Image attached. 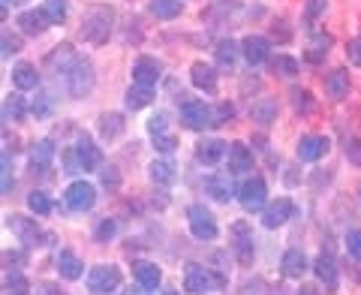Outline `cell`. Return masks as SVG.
<instances>
[{"label":"cell","mask_w":361,"mask_h":295,"mask_svg":"<svg viewBox=\"0 0 361 295\" xmlns=\"http://www.w3.org/2000/svg\"><path fill=\"white\" fill-rule=\"evenodd\" d=\"M111 21H115V13L111 6H94L82 21V37L94 45H103L111 33Z\"/></svg>","instance_id":"6da1fadb"},{"label":"cell","mask_w":361,"mask_h":295,"mask_svg":"<svg viewBox=\"0 0 361 295\" xmlns=\"http://www.w3.org/2000/svg\"><path fill=\"white\" fill-rule=\"evenodd\" d=\"M94 66H90V61L85 58H75L73 66L63 73V85H66V94L70 97H85L94 90Z\"/></svg>","instance_id":"7a4b0ae2"},{"label":"cell","mask_w":361,"mask_h":295,"mask_svg":"<svg viewBox=\"0 0 361 295\" xmlns=\"http://www.w3.org/2000/svg\"><path fill=\"white\" fill-rule=\"evenodd\" d=\"M121 287V268L118 265H97L87 275V289L94 295H109Z\"/></svg>","instance_id":"3957f363"},{"label":"cell","mask_w":361,"mask_h":295,"mask_svg":"<svg viewBox=\"0 0 361 295\" xmlns=\"http://www.w3.org/2000/svg\"><path fill=\"white\" fill-rule=\"evenodd\" d=\"M63 202H66V208L70 211L85 214V211L94 208L97 190H94V184H87V181H73V184L66 187V193H63Z\"/></svg>","instance_id":"277c9868"},{"label":"cell","mask_w":361,"mask_h":295,"mask_svg":"<svg viewBox=\"0 0 361 295\" xmlns=\"http://www.w3.org/2000/svg\"><path fill=\"white\" fill-rule=\"evenodd\" d=\"M187 217H190V232H193L199 241H214V238H217V220H214V214L205 205H190Z\"/></svg>","instance_id":"5b68a950"},{"label":"cell","mask_w":361,"mask_h":295,"mask_svg":"<svg viewBox=\"0 0 361 295\" xmlns=\"http://www.w3.org/2000/svg\"><path fill=\"white\" fill-rule=\"evenodd\" d=\"M180 121H184L187 130H205V127H214V112L211 106L199 103V100H187L180 106Z\"/></svg>","instance_id":"8992f818"},{"label":"cell","mask_w":361,"mask_h":295,"mask_svg":"<svg viewBox=\"0 0 361 295\" xmlns=\"http://www.w3.org/2000/svg\"><path fill=\"white\" fill-rule=\"evenodd\" d=\"M6 226L21 238V244H27V247H37L39 241H51V235H42L39 226L33 220H27V217H21V214H9Z\"/></svg>","instance_id":"52a82bcc"},{"label":"cell","mask_w":361,"mask_h":295,"mask_svg":"<svg viewBox=\"0 0 361 295\" xmlns=\"http://www.w3.org/2000/svg\"><path fill=\"white\" fill-rule=\"evenodd\" d=\"M232 251L238 256L241 265H250L253 263V235H250V226L244 220H238L232 226Z\"/></svg>","instance_id":"ba28073f"},{"label":"cell","mask_w":361,"mask_h":295,"mask_svg":"<svg viewBox=\"0 0 361 295\" xmlns=\"http://www.w3.org/2000/svg\"><path fill=\"white\" fill-rule=\"evenodd\" d=\"M265 196H268V187H265V181H262V178L244 181L241 190H238V199H241L244 211H259V208L265 205Z\"/></svg>","instance_id":"9c48e42d"},{"label":"cell","mask_w":361,"mask_h":295,"mask_svg":"<svg viewBox=\"0 0 361 295\" xmlns=\"http://www.w3.org/2000/svg\"><path fill=\"white\" fill-rule=\"evenodd\" d=\"M184 287H187V292L205 295V292L214 287V277H211V271H208V268H202V265H196V263H190L187 271H184Z\"/></svg>","instance_id":"30bf717a"},{"label":"cell","mask_w":361,"mask_h":295,"mask_svg":"<svg viewBox=\"0 0 361 295\" xmlns=\"http://www.w3.org/2000/svg\"><path fill=\"white\" fill-rule=\"evenodd\" d=\"M329 139L325 136H301V142H298V160L304 163H313V160H319V157L329 151Z\"/></svg>","instance_id":"8fae6325"},{"label":"cell","mask_w":361,"mask_h":295,"mask_svg":"<svg viewBox=\"0 0 361 295\" xmlns=\"http://www.w3.org/2000/svg\"><path fill=\"white\" fill-rule=\"evenodd\" d=\"M292 214H295V205H292L289 199H277L274 205H268L265 214H262V223L268 226V229H277V226H283Z\"/></svg>","instance_id":"7c38bea8"},{"label":"cell","mask_w":361,"mask_h":295,"mask_svg":"<svg viewBox=\"0 0 361 295\" xmlns=\"http://www.w3.org/2000/svg\"><path fill=\"white\" fill-rule=\"evenodd\" d=\"M160 64L157 61H151V58H139L133 64V82L135 85H148V88H154L157 85V78H160Z\"/></svg>","instance_id":"4fadbf2b"},{"label":"cell","mask_w":361,"mask_h":295,"mask_svg":"<svg viewBox=\"0 0 361 295\" xmlns=\"http://www.w3.org/2000/svg\"><path fill=\"white\" fill-rule=\"evenodd\" d=\"M241 52H244L247 64L259 66V64H265V61H268L271 45H268V40H265V37H247V40L241 42Z\"/></svg>","instance_id":"5bb4252c"},{"label":"cell","mask_w":361,"mask_h":295,"mask_svg":"<svg viewBox=\"0 0 361 295\" xmlns=\"http://www.w3.org/2000/svg\"><path fill=\"white\" fill-rule=\"evenodd\" d=\"M75 157H78V163H82L85 172H90V169H97L99 163H103V154H99V148L87 139V136H82L75 145Z\"/></svg>","instance_id":"9a60e30c"},{"label":"cell","mask_w":361,"mask_h":295,"mask_svg":"<svg viewBox=\"0 0 361 295\" xmlns=\"http://www.w3.org/2000/svg\"><path fill=\"white\" fill-rule=\"evenodd\" d=\"M313 271H316V277H319V280L325 283V289H329V292H334V289H337V265H334L331 253H319V256H316Z\"/></svg>","instance_id":"2e32d148"},{"label":"cell","mask_w":361,"mask_h":295,"mask_svg":"<svg viewBox=\"0 0 361 295\" xmlns=\"http://www.w3.org/2000/svg\"><path fill=\"white\" fill-rule=\"evenodd\" d=\"M325 94H329L334 103H341V100L349 94V73L346 70H334L325 76Z\"/></svg>","instance_id":"e0dca14e"},{"label":"cell","mask_w":361,"mask_h":295,"mask_svg":"<svg viewBox=\"0 0 361 295\" xmlns=\"http://www.w3.org/2000/svg\"><path fill=\"white\" fill-rule=\"evenodd\" d=\"M13 85L18 88V90H33L39 85V76H37V66L33 64H16L13 66Z\"/></svg>","instance_id":"ac0fdd59"},{"label":"cell","mask_w":361,"mask_h":295,"mask_svg":"<svg viewBox=\"0 0 361 295\" xmlns=\"http://www.w3.org/2000/svg\"><path fill=\"white\" fill-rule=\"evenodd\" d=\"M58 275L66 277V280H78L85 275L82 259H78L73 251H61V256H58Z\"/></svg>","instance_id":"d6986e66"},{"label":"cell","mask_w":361,"mask_h":295,"mask_svg":"<svg viewBox=\"0 0 361 295\" xmlns=\"http://www.w3.org/2000/svg\"><path fill=\"white\" fill-rule=\"evenodd\" d=\"M190 82H193L196 88H202V90H211L217 88V76H214V70L205 64V61H196L193 66H190Z\"/></svg>","instance_id":"ffe728a7"},{"label":"cell","mask_w":361,"mask_h":295,"mask_svg":"<svg viewBox=\"0 0 361 295\" xmlns=\"http://www.w3.org/2000/svg\"><path fill=\"white\" fill-rule=\"evenodd\" d=\"M250 166H253L250 148L241 145V142H232L229 145V172H247Z\"/></svg>","instance_id":"44dd1931"},{"label":"cell","mask_w":361,"mask_h":295,"mask_svg":"<svg viewBox=\"0 0 361 295\" xmlns=\"http://www.w3.org/2000/svg\"><path fill=\"white\" fill-rule=\"evenodd\" d=\"M205 187H208L211 196H214V199H220V202H229V199H232V193H235L232 178H229V175H223V172H214V175L205 181Z\"/></svg>","instance_id":"7402d4cb"},{"label":"cell","mask_w":361,"mask_h":295,"mask_svg":"<svg viewBox=\"0 0 361 295\" xmlns=\"http://www.w3.org/2000/svg\"><path fill=\"white\" fill-rule=\"evenodd\" d=\"M45 25H49V18H45V13H37V9H25V13L18 16V28L25 30L27 37H39Z\"/></svg>","instance_id":"603a6c76"},{"label":"cell","mask_w":361,"mask_h":295,"mask_svg":"<svg viewBox=\"0 0 361 295\" xmlns=\"http://www.w3.org/2000/svg\"><path fill=\"white\" fill-rule=\"evenodd\" d=\"M226 148H229V145L220 142V139H205V142H199L196 157H199V160L205 163V166H214V163H217L220 157L226 154Z\"/></svg>","instance_id":"cb8c5ba5"},{"label":"cell","mask_w":361,"mask_h":295,"mask_svg":"<svg viewBox=\"0 0 361 295\" xmlns=\"http://www.w3.org/2000/svg\"><path fill=\"white\" fill-rule=\"evenodd\" d=\"M73 61H75V54H73V45L70 42L58 45V49L49 54V66H51V70H58V76H63L66 70H70Z\"/></svg>","instance_id":"d4e9b609"},{"label":"cell","mask_w":361,"mask_h":295,"mask_svg":"<svg viewBox=\"0 0 361 295\" xmlns=\"http://www.w3.org/2000/svg\"><path fill=\"white\" fill-rule=\"evenodd\" d=\"M135 280L142 283V289H157V283L163 280V275L154 263H135Z\"/></svg>","instance_id":"484cf974"},{"label":"cell","mask_w":361,"mask_h":295,"mask_svg":"<svg viewBox=\"0 0 361 295\" xmlns=\"http://www.w3.org/2000/svg\"><path fill=\"white\" fill-rule=\"evenodd\" d=\"M148 172H151L154 184H163V187L175 184V163H172V160H154Z\"/></svg>","instance_id":"4316f807"},{"label":"cell","mask_w":361,"mask_h":295,"mask_svg":"<svg viewBox=\"0 0 361 295\" xmlns=\"http://www.w3.org/2000/svg\"><path fill=\"white\" fill-rule=\"evenodd\" d=\"M151 100H154V88H148V85H133L127 90V109H133V112L145 109Z\"/></svg>","instance_id":"83f0119b"},{"label":"cell","mask_w":361,"mask_h":295,"mask_svg":"<svg viewBox=\"0 0 361 295\" xmlns=\"http://www.w3.org/2000/svg\"><path fill=\"white\" fill-rule=\"evenodd\" d=\"M307 271V259H304L301 251H286L283 253V275L286 277H301Z\"/></svg>","instance_id":"f1b7e54d"},{"label":"cell","mask_w":361,"mask_h":295,"mask_svg":"<svg viewBox=\"0 0 361 295\" xmlns=\"http://www.w3.org/2000/svg\"><path fill=\"white\" fill-rule=\"evenodd\" d=\"M253 121L256 124H271L277 118V100H271V97H265V100H259V103H253Z\"/></svg>","instance_id":"f546056e"},{"label":"cell","mask_w":361,"mask_h":295,"mask_svg":"<svg viewBox=\"0 0 361 295\" xmlns=\"http://www.w3.org/2000/svg\"><path fill=\"white\" fill-rule=\"evenodd\" d=\"M180 0H151V16L157 18H175L180 16Z\"/></svg>","instance_id":"4dcf8cb0"},{"label":"cell","mask_w":361,"mask_h":295,"mask_svg":"<svg viewBox=\"0 0 361 295\" xmlns=\"http://www.w3.org/2000/svg\"><path fill=\"white\" fill-rule=\"evenodd\" d=\"M51 157H54V145L49 139H39L37 145H33V151H30V163L33 166H49Z\"/></svg>","instance_id":"1f68e13d"},{"label":"cell","mask_w":361,"mask_h":295,"mask_svg":"<svg viewBox=\"0 0 361 295\" xmlns=\"http://www.w3.org/2000/svg\"><path fill=\"white\" fill-rule=\"evenodd\" d=\"M21 118H25V100L18 94H9L4 100V121L9 124V121H21Z\"/></svg>","instance_id":"d6a6232c"},{"label":"cell","mask_w":361,"mask_h":295,"mask_svg":"<svg viewBox=\"0 0 361 295\" xmlns=\"http://www.w3.org/2000/svg\"><path fill=\"white\" fill-rule=\"evenodd\" d=\"M329 49H331V37H329V33H316V37H313V42H310V54H307V58L316 64V61H322V54H329Z\"/></svg>","instance_id":"836d02e7"},{"label":"cell","mask_w":361,"mask_h":295,"mask_svg":"<svg viewBox=\"0 0 361 295\" xmlns=\"http://www.w3.org/2000/svg\"><path fill=\"white\" fill-rule=\"evenodd\" d=\"M42 13H45V18H49L51 25H61V21L66 18V0H45Z\"/></svg>","instance_id":"e575fe53"},{"label":"cell","mask_w":361,"mask_h":295,"mask_svg":"<svg viewBox=\"0 0 361 295\" xmlns=\"http://www.w3.org/2000/svg\"><path fill=\"white\" fill-rule=\"evenodd\" d=\"M292 106H295L298 115H310V112H313V97H310V90H304V88L292 90Z\"/></svg>","instance_id":"d590c367"},{"label":"cell","mask_w":361,"mask_h":295,"mask_svg":"<svg viewBox=\"0 0 361 295\" xmlns=\"http://www.w3.org/2000/svg\"><path fill=\"white\" fill-rule=\"evenodd\" d=\"M27 289L30 287H27L25 275H21V271H9L6 275V295H30Z\"/></svg>","instance_id":"8d00e7d4"},{"label":"cell","mask_w":361,"mask_h":295,"mask_svg":"<svg viewBox=\"0 0 361 295\" xmlns=\"http://www.w3.org/2000/svg\"><path fill=\"white\" fill-rule=\"evenodd\" d=\"M0 178H4L0 181V190L4 193L13 190V157H9V151L0 154Z\"/></svg>","instance_id":"74e56055"},{"label":"cell","mask_w":361,"mask_h":295,"mask_svg":"<svg viewBox=\"0 0 361 295\" xmlns=\"http://www.w3.org/2000/svg\"><path fill=\"white\" fill-rule=\"evenodd\" d=\"M27 208H30L33 214H42V217H45V214H49V211H51V199H49V196H45V193H39V190H33V193H30V196H27Z\"/></svg>","instance_id":"f35d334b"},{"label":"cell","mask_w":361,"mask_h":295,"mask_svg":"<svg viewBox=\"0 0 361 295\" xmlns=\"http://www.w3.org/2000/svg\"><path fill=\"white\" fill-rule=\"evenodd\" d=\"M235 58H238V49H235V42H232V40H223V42L217 45V64H220V66H232Z\"/></svg>","instance_id":"ab89813d"},{"label":"cell","mask_w":361,"mask_h":295,"mask_svg":"<svg viewBox=\"0 0 361 295\" xmlns=\"http://www.w3.org/2000/svg\"><path fill=\"white\" fill-rule=\"evenodd\" d=\"M99 124H103V127H99V130H103L106 139H115V136L123 130L121 115H103V118H99Z\"/></svg>","instance_id":"60d3db41"},{"label":"cell","mask_w":361,"mask_h":295,"mask_svg":"<svg viewBox=\"0 0 361 295\" xmlns=\"http://www.w3.org/2000/svg\"><path fill=\"white\" fill-rule=\"evenodd\" d=\"M274 73H280V76H295L298 73V61H292L289 54H277V58H274Z\"/></svg>","instance_id":"b9f144b4"},{"label":"cell","mask_w":361,"mask_h":295,"mask_svg":"<svg viewBox=\"0 0 361 295\" xmlns=\"http://www.w3.org/2000/svg\"><path fill=\"white\" fill-rule=\"evenodd\" d=\"M346 247H349V253H353L358 263H361V229H355V232L346 235Z\"/></svg>","instance_id":"7bdbcfd3"},{"label":"cell","mask_w":361,"mask_h":295,"mask_svg":"<svg viewBox=\"0 0 361 295\" xmlns=\"http://www.w3.org/2000/svg\"><path fill=\"white\" fill-rule=\"evenodd\" d=\"M154 145H157V151H163V154H169V151H175V136H169V133H163V136H154Z\"/></svg>","instance_id":"ee69618b"},{"label":"cell","mask_w":361,"mask_h":295,"mask_svg":"<svg viewBox=\"0 0 361 295\" xmlns=\"http://www.w3.org/2000/svg\"><path fill=\"white\" fill-rule=\"evenodd\" d=\"M325 13V0H307V9H304V16H307V21L319 18Z\"/></svg>","instance_id":"f6af8a7d"},{"label":"cell","mask_w":361,"mask_h":295,"mask_svg":"<svg viewBox=\"0 0 361 295\" xmlns=\"http://www.w3.org/2000/svg\"><path fill=\"white\" fill-rule=\"evenodd\" d=\"M148 133H151V136H163V133H166V115H163V112L148 121Z\"/></svg>","instance_id":"bcb514c9"},{"label":"cell","mask_w":361,"mask_h":295,"mask_svg":"<svg viewBox=\"0 0 361 295\" xmlns=\"http://www.w3.org/2000/svg\"><path fill=\"white\" fill-rule=\"evenodd\" d=\"M115 232H118V223L115 220H103V223H99V229H97V238H99V241H106V238H111Z\"/></svg>","instance_id":"7dc6e473"},{"label":"cell","mask_w":361,"mask_h":295,"mask_svg":"<svg viewBox=\"0 0 361 295\" xmlns=\"http://www.w3.org/2000/svg\"><path fill=\"white\" fill-rule=\"evenodd\" d=\"M346 54H349V64H355V66H361V37H355L353 42H349V49H346Z\"/></svg>","instance_id":"c3c4849f"},{"label":"cell","mask_w":361,"mask_h":295,"mask_svg":"<svg viewBox=\"0 0 361 295\" xmlns=\"http://www.w3.org/2000/svg\"><path fill=\"white\" fill-rule=\"evenodd\" d=\"M49 112H51V97L42 94L39 103H33V115H49Z\"/></svg>","instance_id":"681fc988"},{"label":"cell","mask_w":361,"mask_h":295,"mask_svg":"<svg viewBox=\"0 0 361 295\" xmlns=\"http://www.w3.org/2000/svg\"><path fill=\"white\" fill-rule=\"evenodd\" d=\"M21 49V42L16 37H9V33H4V58H9V54H16Z\"/></svg>","instance_id":"f907efd6"},{"label":"cell","mask_w":361,"mask_h":295,"mask_svg":"<svg viewBox=\"0 0 361 295\" xmlns=\"http://www.w3.org/2000/svg\"><path fill=\"white\" fill-rule=\"evenodd\" d=\"M232 115H235V109H232L229 103H223L217 112H214V127H217V124H223L226 118H232Z\"/></svg>","instance_id":"816d5d0a"},{"label":"cell","mask_w":361,"mask_h":295,"mask_svg":"<svg viewBox=\"0 0 361 295\" xmlns=\"http://www.w3.org/2000/svg\"><path fill=\"white\" fill-rule=\"evenodd\" d=\"M103 184H106V187H111V190L118 187V169H115V166H109L106 172H103Z\"/></svg>","instance_id":"f5cc1de1"},{"label":"cell","mask_w":361,"mask_h":295,"mask_svg":"<svg viewBox=\"0 0 361 295\" xmlns=\"http://www.w3.org/2000/svg\"><path fill=\"white\" fill-rule=\"evenodd\" d=\"M37 295H63V292H61V289H54V287H42Z\"/></svg>","instance_id":"db71d44e"},{"label":"cell","mask_w":361,"mask_h":295,"mask_svg":"<svg viewBox=\"0 0 361 295\" xmlns=\"http://www.w3.org/2000/svg\"><path fill=\"white\" fill-rule=\"evenodd\" d=\"M4 6H18V4H27V0H0Z\"/></svg>","instance_id":"11a10c76"},{"label":"cell","mask_w":361,"mask_h":295,"mask_svg":"<svg viewBox=\"0 0 361 295\" xmlns=\"http://www.w3.org/2000/svg\"><path fill=\"white\" fill-rule=\"evenodd\" d=\"M298 295H316V289H313V287H301Z\"/></svg>","instance_id":"9f6ffc18"},{"label":"cell","mask_w":361,"mask_h":295,"mask_svg":"<svg viewBox=\"0 0 361 295\" xmlns=\"http://www.w3.org/2000/svg\"><path fill=\"white\" fill-rule=\"evenodd\" d=\"M166 295H178V292H166Z\"/></svg>","instance_id":"6f0895ef"}]
</instances>
